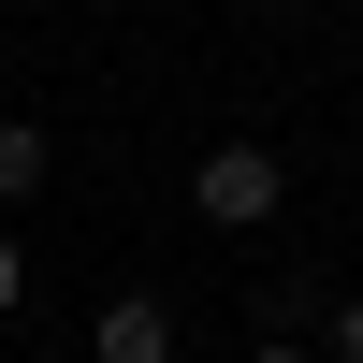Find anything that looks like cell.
Instances as JSON below:
<instances>
[{
  "mask_svg": "<svg viewBox=\"0 0 363 363\" xmlns=\"http://www.w3.org/2000/svg\"><path fill=\"white\" fill-rule=\"evenodd\" d=\"M189 203H203L218 233H262V218L291 203V174H277V145H203V160H189Z\"/></svg>",
  "mask_w": 363,
  "mask_h": 363,
  "instance_id": "1",
  "label": "cell"
},
{
  "mask_svg": "<svg viewBox=\"0 0 363 363\" xmlns=\"http://www.w3.org/2000/svg\"><path fill=\"white\" fill-rule=\"evenodd\" d=\"M87 363H174V306L160 291H116V306L87 320Z\"/></svg>",
  "mask_w": 363,
  "mask_h": 363,
  "instance_id": "2",
  "label": "cell"
},
{
  "mask_svg": "<svg viewBox=\"0 0 363 363\" xmlns=\"http://www.w3.org/2000/svg\"><path fill=\"white\" fill-rule=\"evenodd\" d=\"M44 160H58V145L29 131V116H0V203H29V189H44Z\"/></svg>",
  "mask_w": 363,
  "mask_h": 363,
  "instance_id": "3",
  "label": "cell"
},
{
  "mask_svg": "<svg viewBox=\"0 0 363 363\" xmlns=\"http://www.w3.org/2000/svg\"><path fill=\"white\" fill-rule=\"evenodd\" d=\"M15 306H29V247L0 233V320H15Z\"/></svg>",
  "mask_w": 363,
  "mask_h": 363,
  "instance_id": "4",
  "label": "cell"
},
{
  "mask_svg": "<svg viewBox=\"0 0 363 363\" xmlns=\"http://www.w3.org/2000/svg\"><path fill=\"white\" fill-rule=\"evenodd\" d=\"M320 349H335V363H363V291H349V306H335V335H320Z\"/></svg>",
  "mask_w": 363,
  "mask_h": 363,
  "instance_id": "5",
  "label": "cell"
},
{
  "mask_svg": "<svg viewBox=\"0 0 363 363\" xmlns=\"http://www.w3.org/2000/svg\"><path fill=\"white\" fill-rule=\"evenodd\" d=\"M247 363H306V349H291V335H262V349H247Z\"/></svg>",
  "mask_w": 363,
  "mask_h": 363,
  "instance_id": "6",
  "label": "cell"
}]
</instances>
